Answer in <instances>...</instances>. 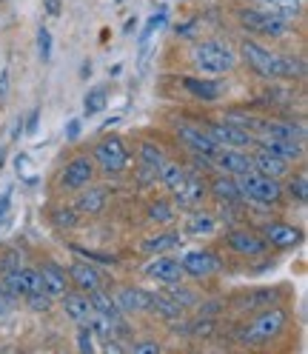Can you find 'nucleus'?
<instances>
[{"label": "nucleus", "mask_w": 308, "mask_h": 354, "mask_svg": "<svg viewBox=\"0 0 308 354\" xmlns=\"http://www.w3.org/2000/svg\"><path fill=\"white\" fill-rule=\"evenodd\" d=\"M251 6L269 12L280 20H289V24L302 20V15H305V0H254Z\"/></svg>", "instance_id": "nucleus-27"}, {"label": "nucleus", "mask_w": 308, "mask_h": 354, "mask_svg": "<svg viewBox=\"0 0 308 354\" xmlns=\"http://www.w3.org/2000/svg\"><path fill=\"white\" fill-rule=\"evenodd\" d=\"M6 88H9V72L0 69V100L6 97Z\"/></svg>", "instance_id": "nucleus-49"}, {"label": "nucleus", "mask_w": 308, "mask_h": 354, "mask_svg": "<svg viewBox=\"0 0 308 354\" xmlns=\"http://www.w3.org/2000/svg\"><path fill=\"white\" fill-rule=\"evenodd\" d=\"M95 180H97V166L89 151H80L75 158H69L57 169V177H55L57 192H63V194H75Z\"/></svg>", "instance_id": "nucleus-8"}, {"label": "nucleus", "mask_w": 308, "mask_h": 354, "mask_svg": "<svg viewBox=\"0 0 308 354\" xmlns=\"http://www.w3.org/2000/svg\"><path fill=\"white\" fill-rule=\"evenodd\" d=\"M240 60H243L254 75L262 80H302L305 77V60L302 55H282L269 46H262L260 40L243 37L240 40Z\"/></svg>", "instance_id": "nucleus-2"}, {"label": "nucleus", "mask_w": 308, "mask_h": 354, "mask_svg": "<svg viewBox=\"0 0 308 354\" xmlns=\"http://www.w3.org/2000/svg\"><path fill=\"white\" fill-rule=\"evenodd\" d=\"M220 249L229 252L231 257L240 260H260L271 254V246L266 243V237L260 234L257 226H231L220 234Z\"/></svg>", "instance_id": "nucleus-7"}, {"label": "nucleus", "mask_w": 308, "mask_h": 354, "mask_svg": "<svg viewBox=\"0 0 308 354\" xmlns=\"http://www.w3.org/2000/svg\"><path fill=\"white\" fill-rule=\"evenodd\" d=\"M37 57H40L43 63L52 60V32H49L46 26L37 29Z\"/></svg>", "instance_id": "nucleus-43"}, {"label": "nucleus", "mask_w": 308, "mask_h": 354, "mask_svg": "<svg viewBox=\"0 0 308 354\" xmlns=\"http://www.w3.org/2000/svg\"><path fill=\"white\" fill-rule=\"evenodd\" d=\"M89 154H92V160L97 166V174H103V177H120L131 169V149L117 131L106 129L103 138L95 140Z\"/></svg>", "instance_id": "nucleus-6"}, {"label": "nucleus", "mask_w": 308, "mask_h": 354, "mask_svg": "<svg viewBox=\"0 0 308 354\" xmlns=\"http://www.w3.org/2000/svg\"><path fill=\"white\" fill-rule=\"evenodd\" d=\"M0 280H3L17 297H26L32 292H43V280H40L37 266H20V269L9 272L6 277H0Z\"/></svg>", "instance_id": "nucleus-24"}, {"label": "nucleus", "mask_w": 308, "mask_h": 354, "mask_svg": "<svg viewBox=\"0 0 308 354\" xmlns=\"http://www.w3.org/2000/svg\"><path fill=\"white\" fill-rule=\"evenodd\" d=\"M9 206H12V189H6L3 194H0V223H3V220H6Z\"/></svg>", "instance_id": "nucleus-47"}, {"label": "nucleus", "mask_w": 308, "mask_h": 354, "mask_svg": "<svg viewBox=\"0 0 308 354\" xmlns=\"http://www.w3.org/2000/svg\"><path fill=\"white\" fill-rule=\"evenodd\" d=\"M180 86L191 97L203 100V103H217L226 95V83L217 77H209V75H180Z\"/></svg>", "instance_id": "nucleus-16"}, {"label": "nucleus", "mask_w": 308, "mask_h": 354, "mask_svg": "<svg viewBox=\"0 0 308 354\" xmlns=\"http://www.w3.org/2000/svg\"><path fill=\"white\" fill-rule=\"evenodd\" d=\"M126 351H135V354H157L163 351V346L157 340H135V343H128Z\"/></svg>", "instance_id": "nucleus-44"}, {"label": "nucleus", "mask_w": 308, "mask_h": 354, "mask_svg": "<svg viewBox=\"0 0 308 354\" xmlns=\"http://www.w3.org/2000/svg\"><path fill=\"white\" fill-rule=\"evenodd\" d=\"M180 243H183V234L180 232L163 229V232H157V234H151V237L143 240V252L146 254H166L171 249H177Z\"/></svg>", "instance_id": "nucleus-33"}, {"label": "nucleus", "mask_w": 308, "mask_h": 354, "mask_svg": "<svg viewBox=\"0 0 308 354\" xmlns=\"http://www.w3.org/2000/svg\"><path fill=\"white\" fill-rule=\"evenodd\" d=\"M108 106V92L103 86H95V88H89L86 92V97H83V115L86 118H95V115H100L103 109Z\"/></svg>", "instance_id": "nucleus-38"}, {"label": "nucleus", "mask_w": 308, "mask_h": 354, "mask_svg": "<svg viewBox=\"0 0 308 354\" xmlns=\"http://www.w3.org/2000/svg\"><path fill=\"white\" fill-rule=\"evenodd\" d=\"M166 17H169V9H166V6H160L157 12H154V15L148 17V24H146V29L140 32V46H143V49H146V43L151 40V35H154V32H157V29H160V26L166 24Z\"/></svg>", "instance_id": "nucleus-39"}, {"label": "nucleus", "mask_w": 308, "mask_h": 354, "mask_svg": "<svg viewBox=\"0 0 308 354\" xmlns=\"http://www.w3.org/2000/svg\"><path fill=\"white\" fill-rule=\"evenodd\" d=\"M49 223L55 226V229H60V232H72V229H77L80 226V214H77V209L69 203H57V206H52L49 209Z\"/></svg>", "instance_id": "nucleus-35"}, {"label": "nucleus", "mask_w": 308, "mask_h": 354, "mask_svg": "<svg viewBox=\"0 0 308 354\" xmlns=\"http://www.w3.org/2000/svg\"><path fill=\"white\" fill-rule=\"evenodd\" d=\"M249 151H251V169H257L260 174L274 177V180H285V177H289V171L294 169V163H289L285 158H280V154L262 149V146H257V143H251Z\"/></svg>", "instance_id": "nucleus-17"}, {"label": "nucleus", "mask_w": 308, "mask_h": 354, "mask_svg": "<svg viewBox=\"0 0 308 354\" xmlns=\"http://www.w3.org/2000/svg\"><path fill=\"white\" fill-rule=\"evenodd\" d=\"M89 303H92V312L103 315L106 320H112L115 326H120V323L126 320V315L120 312V306H117L115 295H112V292H106L103 286H100V289H95V292H89Z\"/></svg>", "instance_id": "nucleus-30"}, {"label": "nucleus", "mask_w": 308, "mask_h": 354, "mask_svg": "<svg viewBox=\"0 0 308 354\" xmlns=\"http://www.w3.org/2000/svg\"><path fill=\"white\" fill-rule=\"evenodd\" d=\"M23 300H26V306L32 308L35 315H46V312H52V306H55V297L46 295V292H32Z\"/></svg>", "instance_id": "nucleus-40"}, {"label": "nucleus", "mask_w": 308, "mask_h": 354, "mask_svg": "<svg viewBox=\"0 0 308 354\" xmlns=\"http://www.w3.org/2000/svg\"><path fill=\"white\" fill-rule=\"evenodd\" d=\"M191 66L197 69V75H209V77H220L234 72V66L240 63V57L234 55V49L229 46L226 40H194L191 43Z\"/></svg>", "instance_id": "nucleus-4"}, {"label": "nucleus", "mask_w": 308, "mask_h": 354, "mask_svg": "<svg viewBox=\"0 0 308 354\" xmlns=\"http://www.w3.org/2000/svg\"><path fill=\"white\" fill-rule=\"evenodd\" d=\"M43 3H46V12H49L52 17H57L60 9H63V6H60V0H43Z\"/></svg>", "instance_id": "nucleus-50"}, {"label": "nucleus", "mask_w": 308, "mask_h": 354, "mask_svg": "<svg viewBox=\"0 0 308 354\" xmlns=\"http://www.w3.org/2000/svg\"><path fill=\"white\" fill-rule=\"evenodd\" d=\"M77 351H83V354L97 351V346H95V331L89 328V323H80V326H77Z\"/></svg>", "instance_id": "nucleus-41"}, {"label": "nucleus", "mask_w": 308, "mask_h": 354, "mask_svg": "<svg viewBox=\"0 0 308 354\" xmlns=\"http://www.w3.org/2000/svg\"><path fill=\"white\" fill-rule=\"evenodd\" d=\"M143 274L154 283H177L183 280V269H180V257H171L169 252L166 254H151V260L143 266Z\"/></svg>", "instance_id": "nucleus-20"}, {"label": "nucleus", "mask_w": 308, "mask_h": 354, "mask_svg": "<svg viewBox=\"0 0 308 354\" xmlns=\"http://www.w3.org/2000/svg\"><path fill=\"white\" fill-rule=\"evenodd\" d=\"M108 197H112L108 186H97V180H95L86 189L75 192V203L72 206L77 209L80 217H100L106 212V206H108Z\"/></svg>", "instance_id": "nucleus-15"}, {"label": "nucleus", "mask_w": 308, "mask_h": 354, "mask_svg": "<svg viewBox=\"0 0 308 354\" xmlns=\"http://www.w3.org/2000/svg\"><path fill=\"white\" fill-rule=\"evenodd\" d=\"M237 20H240V26H243L249 35H260V37H289L294 32V24H289V20H280L269 12H262L257 6H243V9H237Z\"/></svg>", "instance_id": "nucleus-9"}, {"label": "nucleus", "mask_w": 308, "mask_h": 354, "mask_svg": "<svg viewBox=\"0 0 308 354\" xmlns=\"http://www.w3.org/2000/svg\"><path fill=\"white\" fill-rule=\"evenodd\" d=\"M115 300L120 306V312L126 317H135V315H148L151 308V289H143V286H120V289L115 292Z\"/></svg>", "instance_id": "nucleus-18"}, {"label": "nucleus", "mask_w": 308, "mask_h": 354, "mask_svg": "<svg viewBox=\"0 0 308 354\" xmlns=\"http://www.w3.org/2000/svg\"><path fill=\"white\" fill-rule=\"evenodd\" d=\"M72 252H75L77 257H86V260H92V263H97V266H115V263H117V257H115V254H103V252H95V249H83V246H72Z\"/></svg>", "instance_id": "nucleus-42"}, {"label": "nucleus", "mask_w": 308, "mask_h": 354, "mask_svg": "<svg viewBox=\"0 0 308 354\" xmlns=\"http://www.w3.org/2000/svg\"><path fill=\"white\" fill-rule=\"evenodd\" d=\"M174 138L186 149V154H206V158H214V140L206 135V129L200 126V120H174Z\"/></svg>", "instance_id": "nucleus-13"}, {"label": "nucleus", "mask_w": 308, "mask_h": 354, "mask_svg": "<svg viewBox=\"0 0 308 354\" xmlns=\"http://www.w3.org/2000/svg\"><path fill=\"white\" fill-rule=\"evenodd\" d=\"M146 220L154 226H171L177 220V209H174L169 197H151L146 203Z\"/></svg>", "instance_id": "nucleus-32"}, {"label": "nucleus", "mask_w": 308, "mask_h": 354, "mask_svg": "<svg viewBox=\"0 0 308 354\" xmlns=\"http://www.w3.org/2000/svg\"><path fill=\"white\" fill-rule=\"evenodd\" d=\"M180 269H183V277L189 280H197V283H209L211 277H217L220 272L226 269V260L217 249H191L180 257Z\"/></svg>", "instance_id": "nucleus-10"}, {"label": "nucleus", "mask_w": 308, "mask_h": 354, "mask_svg": "<svg viewBox=\"0 0 308 354\" xmlns=\"http://www.w3.org/2000/svg\"><path fill=\"white\" fill-rule=\"evenodd\" d=\"M69 283H72V289H77V292H95V289H100L103 286V274H100V269H97V263H92V260H86V257H77V260H72L69 263Z\"/></svg>", "instance_id": "nucleus-19"}, {"label": "nucleus", "mask_w": 308, "mask_h": 354, "mask_svg": "<svg viewBox=\"0 0 308 354\" xmlns=\"http://www.w3.org/2000/svg\"><path fill=\"white\" fill-rule=\"evenodd\" d=\"M177 37H186V40H191V37H197V20H189V24H180L177 29Z\"/></svg>", "instance_id": "nucleus-45"}, {"label": "nucleus", "mask_w": 308, "mask_h": 354, "mask_svg": "<svg viewBox=\"0 0 308 354\" xmlns=\"http://www.w3.org/2000/svg\"><path fill=\"white\" fill-rule=\"evenodd\" d=\"M60 303H63L66 317H69L75 326L89 323V317H92V303H89V295H86V292L69 289V292H66V295L60 297Z\"/></svg>", "instance_id": "nucleus-28"}, {"label": "nucleus", "mask_w": 308, "mask_h": 354, "mask_svg": "<svg viewBox=\"0 0 308 354\" xmlns=\"http://www.w3.org/2000/svg\"><path fill=\"white\" fill-rule=\"evenodd\" d=\"M6 312H9V306H6V303H3V297H0V317H3V315H6Z\"/></svg>", "instance_id": "nucleus-53"}, {"label": "nucleus", "mask_w": 308, "mask_h": 354, "mask_svg": "<svg viewBox=\"0 0 308 354\" xmlns=\"http://www.w3.org/2000/svg\"><path fill=\"white\" fill-rule=\"evenodd\" d=\"M289 286H246V289H237L226 297V312H231L237 320L249 317L254 312H262L274 303H289Z\"/></svg>", "instance_id": "nucleus-5"}, {"label": "nucleus", "mask_w": 308, "mask_h": 354, "mask_svg": "<svg viewBox=\"0 0 308 354\" xmlns=\"http://www.w3.org/2000/svg\"><path fill=\"white\" fill-rule=\"evenodd\" d=\"M294 326V315L289 303H274L262 312H254L249 317H240L231 328V340L240 348H277V340H282Z\"/></svg>", "instance_id": "nucleus-1"}, {"label": "nucleus", "mask_w": 308, "mask_h": 354, "mask_svg": "<svg viewBox=\"0 0 308 354\" xmlns=\"http://www.w3.org/2000/svg\"><path fill=\"white\" fill-rule=\"evenodd\" d=\"M163 292L177 303L183 312H194L197 308V303L203 300V295H200V289L197 286H189V283H183V280H177V283H166L163 286Z\"/></svg>", "instance_id": "nucleus-31"}, {"label": "nucleus", "mask_w": 308, "mask_h": 354, "mask_svg": "<svg viewBox=\"0 0 308 354\" xmlns=\"http://www.w3.org/2000/svg\"><path fill=\"white\" fill-rule=\"evenodd\" d=\"M217 229H220V217H217L214 212H209V209H203V206L186 212L183 232H186L189 237H211V234H217Z\"/></svg>", "instance_id": "nucleus-25"}, {"label": "nucleus", "mask_w": 308, "mask_h": 354, "mask_svg": "<svg viewBox=\"0 0 308 354\" xmlns=\"http://www.w3.org/2000/svg\"><path fill=\"white\" fill-rule=\"evenodd\" d=\"M148 315H154V317H160L163 323L166 320H174V317H180V315H186L183 308L174 303L163 289L160 292H151V308H148Z\"/></svg>", "instance_id": "nucleus-34"}, {"label": "nucleus", "mask_w": 308, "mask_h": 354, "mask_svg": "<svg viewBox=\"0 0 308 354\" xmlns=\"http://www.w3.org/2000/svg\"><path fill=\"white\" fill-rule=\"evenodd\" d=\"M20 266H26V257H23V249L9 243V246L0 249V277H6L9 272L20 269Z\"/></svg>", "instance_id": "nucleus-37"}, {"label": "nucleus", "mask_w": 308, "mask_h": 354, "mask_svg": "<svg viewBox=\"0 0 308 354\" xmlns=\"http://www.w3.org/2000/svg\"><path fill=\"white\" fill-rule=\"evenodd\" d=\"M206 183H209V197L217 206H237V203H243V201H240V186H237L234 174L211 171Z\"/></svg>", "instance_id": "nucleus-22"}, {"label": "nucleus", "mask_w": 308, "mask_h": 354, "mask_svg": "<svg viewBox=\"0 0 308 354\" xmlns=\"http://www.w3.org/2000/svg\"><path fill=\"white\" fill-rule=\"evenodd\" d=\"M209 177L206 174H197L189 169V177L183 180V186L171 194V203L174 209H180V212H191V209H200L206 206L209 201Z\"/></svg>", "instance_id": "nucleus-14"}, {"label": "nucleus", "mask_w": 308, "mask_h": 354, "mask_svg": "<svg viewBox=\"0 0 308 354\" xmlns=\"http://www.w3.org/2000/svg\"><path fill=\"white\" fill-rule=\"evenodd\" d=\"M117 3H123V0H117Z\"/></svg>", "instance_id": "nucleus-54"}, {"label": "nucleus", "mask_w": 308, "mask_h": 354, "mask_svg": "<svg viewBox=\"0 0 308 354\" xmlns=\"http://www.w3.org/2000/svg\"><path fill=\"white\" fill-rule=\"evenodd\" d=\"M166 158H169V154H166V149L157 140H148V138L137 140V163L151 166V169H160Z\"/></svg>", "instance_id": "nucleus-36"}, {"label": "nucleus", "mask_w": 308, "mask_h": 354, "mask_svg": "<svg viewBox=\"0 0 308 354\" xmlns=\"http://www.w3.org/2000/svg\"><path fill=\"white\" fill-rule=\"evenodd\" d=\"M211 163H214V171H226L237 177L251 169V151L249 149H217Z\"/></svg>", "instance_id": "nucleus-23"}, {"label": "nucleus", "mask_w": 308, "mask_h": 354, "mask_svg": "<svg viewBox=\"0 0 308 354\" xmlns=\"http://www.w3.org/2000/svg\"><path fill=\"white\" fill-rule=\"evenodd\" d=\"M282 197H285V203H297V206H305L308 201V174L300 163V169L289 171V177L282 180Z\"/></svg>", "instance_id": "nucleus-29"}, {"label": "nucleus", "mask_w": 308, "mask_h": 354, "mask_svg": "<svg viewBox=\"0 0 308 354\" xmlns=\"http://www.w3.org/2000/svg\"><path fill=\"white\" fill-rule=\"evenodd\" d=\"M260 234L266 237V243L271 246V252H294L305 243V232L289 220H280V217H271L266 223H257Z\"/></svg>", "instance_id": "nucleus-12"}, {"label": "nucleus", "mask_w": 308, "mask_h": 354, "mask_svg": "<svg viewBox=\"0 0 308 354\" xmlns=\"http://www.w3.org/2000/svg\"><path fill=\"white\" fill-rule=\"evenodd\" d=\"M37 123H40V109H32V112H29V118H26V135H35V131H37Z\"/></svg>", "instance_id": "nucleus-46"}, {"label": "nucleus", "mask_w": 308, "mask_h": 354, "mask_svg": "<svg viewBox=\"0 0 308 354\" xmlns=\"http://www.w3.org/2000/svg\"><path fill=\"white\" fill-rule=\"evenodd\" d=\"M257 146L269 149L274 154H280V158H285L289 163L300 166L305 163V143L302 140H289V138H254Z\"/></svg>", "instance_id": "nucleus-26"}, {"label": "nucleus", "mask_w": 308, "mask_h": 354, "mask_svg": "<svg viewBox=\"0 0 308 354\" xmlns=\"http://www.w3.org/2000/svg\"><path fill=\"white\" fill-rule=\"evenodd\" d=\"M237 186H240V201H243L246 209L271 212V209L285 203L282 180H274V177H269V174H260L257 169L237 174Z\"/></svg>", "instance_id": "nucleus-3"}, {"label": "nucleus", "mask_w": 308, "mask_h": 354, "mask_svg": "<svg viewBox=\"0 0 308 354\" xmlns=\"http://www.w3.org/2000/svg\"><path fill=\"white\" fill-rule=\"evenodd\" d=\"M20 135H23V118L15 120V138H20Z\"/></svg>", "instance_id": "nucleus-52"}, {"label": "nucleus", "mask_w": 308, "mask_h": 354, "mask_svg": "<svg viewBox=\"0 0 308 354\" xmlns=\"http://www.w3.org/2000/svg\"><path fill=\"white\" fill-rule=\"evenodd\" d=\"M37 272H40V280H43V292L52 295L55 300H60L66 292L72 289L69 272H66V266H60L57 260H40Z\"/></svg>", "instance_id": "nucleus-21"}, {"label": "nucleus", "mask_w": 308, "mask_h": 354, "mask_svg": "<svg viewBox=\"0 0 308 354\" xmlns=\"http://www.w3.org/2000/svg\"><path fill=\"white\" fill-rule=\"evenodd\" d=\"M200 126L206 129V135L214 140L217 149H249V146L254 143V135H251L246 126L231 123V120H226V118H220V120L203 118Z\"/></svg>", "instance_id": "nucleus-11"}, {"label": "nucleus", "mask_w": 308, "mask_h": 354, "mask_svg": "<svg viewBox=\"0 0 308 354\" xmlns=\"http://www.w3.org/2000/svg\"><path fill=\"white\" fill-rule=\"evenodd\" d=\"M135 29H137V17H128V20H126V26H123V32L128 35V32H135Z\"/></svg>", "instance_id": "nucleus-51"}, {"label": "nucleus", "mask_w": 308, "mask_h": 354, "mask_svg": "<svg viewBox=\"0 0 308 354\" xmlns=\"http://www.w3.org/2000/svg\"><path fill=\"white\" fill-rule=\"evenodd\" d=\"M80 129H83V123L80 120H69V126H66V140H77L80 138Z\"/></svg>", "instance_id": "nucleus-48"}]
</instances>
